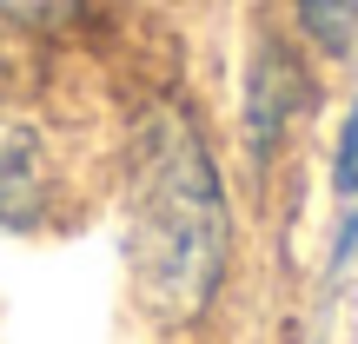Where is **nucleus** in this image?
<instances>
[{"instance_id": "nucleus-1", "label": "nucleus", "mask_w": 358, "mask_h": 344, "mask_svg": "<svg viewBox=\"0 0 358 344\" xmlns=\"http://www.w3.org/2000/svg\"><path fill=\"white\" fill-rule=\"evenodd\" d=\"M226 252L232 218L213 153L186 119H159L133 186V271L146 305L166 324H199L226 278Z\"/></svg>"}, {"instance_id": "nucleus-2", "label": "nucleus", "mask_w": 358, "mask_h": 344, "mask_svg": "<svg viewBox=\"0 0 358 344\" xmlns=\"http://www.w3.org/2000/svg\"><path fill=\"white\" fill-rule=\"evenodd\" d=\"M312 80L299 73V60L279 47V40H259L252 66H245V140H252V159L279 153V133L306 113Z\"/></svg>"}, {"instance_id": "nucleus-3", "label": "nucleus", "mask_w": 358, "mask_h": 344, "mask_svg": "<svg viewBox=\"0 0 358 344\" xmlns=\"http://www.w3.org/2000/svg\"><path fill=\"white\" fill-rule=\"evenodd\" d=\"M40 199H47V153H40V133L20 119H0V232L34 225Z\"/></svg>"}, {"instance_id": "nucleus-4", "label": "nucleus", "mask_w": 358, "mask_h": 344, "mask_svg": "<svg viewBox=\"0 0 358 344\" xmlns=\"http://www.w3.org/2000/svg\"><path fill=\"white\" fill-rule=\"evenodd\" d=\"M292 13L306 27V40L332 60H345L358 47V0H292Z\"/></svg>"}, {"instance_id": "nucleus-5", "label": "nucleus", "mask_w": 358, "mask_h": 344, "mask_svg": "<svg viewBox=\"0 0 358 344\" xmlns=\"http://www.w3.org/2000/svg\"><path fill=\"white\" fill-rule=\"evenodd\" d=\"M80 7H87V0H0V20H13V27H60V20H73Z\"/></svg>"}]
</instances>
